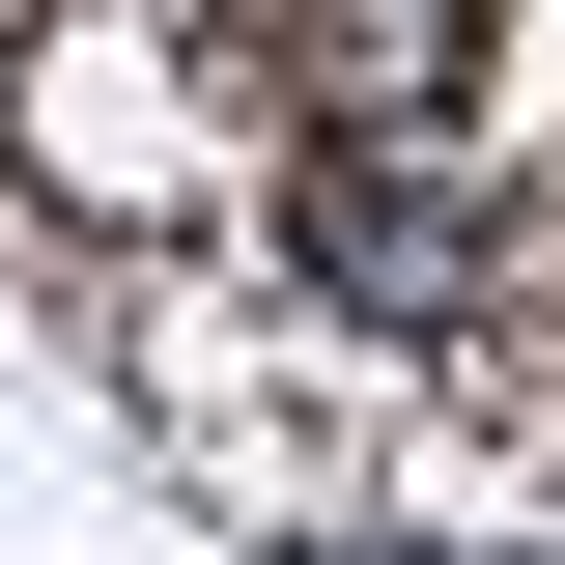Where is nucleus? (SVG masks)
<instances>
[{"label": "nucleus", "mask_w": 565, "mask_h": 565, "mask_svg": "<svg viewBox=\"0 0 565 565\" xmlns=\"http://www.w3.org/2000/svg\"><path fill=\"white\" fill-rule=\"evenodd\" d=\"M311 282H340L367 340H452L481 311V199L452 170H311Z\"/></svg>", "instance_id": "1"}]
</instances>
